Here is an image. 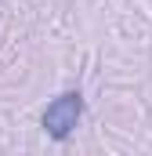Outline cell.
I'll return each instance as SVG.
<instances>
[{"instance_id":"1","label":"cell","mask_w":152,"mask_h":156,"mask_svg":"<svg viewBox=\"0 0 152 156\" xmlns=\"http://www.w3.org/2000/svg\"><path fill=\"white\" fill-rule=\"evenodd\" d=\"M80 116H83V94H80V91H65V94H58V98L43 109V131H47L54 142H65L76 131Z\"/></svg>"}]
</instances>
